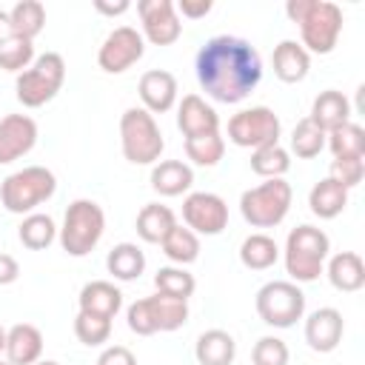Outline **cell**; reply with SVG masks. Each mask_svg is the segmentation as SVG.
<instances>
[{
    "mask_svg": "<svg viewBox=\"0 0 365 365\" xmlns=\"http://www.w3.org/2000/svg\"><path fill=\"white\" fill-rule=\"evenodd\" d=\"M137 14L143 20V34L154 46H171L182 34V23L171 0H140Z\"/></svg>",
    "mask_w": 365,
    "mask_h": 365,
    "instance_id": "4fadbf2b",
    "label": "cell"
},
{
    "mask_svg": "<svg viewBox=\"0 0 365 365\" xmlns=\"http://www.w3.org/2000/svg\"><path fill=\"white\" fill-rule=\"evenodd\" d=\"M325 148V131L317 128L308 117H302L294 131H291V151L299 157V160H314L319 151Z\"/></svg>",
    "mask_w": 365,
    "mask_h": 365,
    "instance_id": "8d00e7d4",
    "label": "cell"
},
{
    "mask_svg": "<svg viewBox=\"0 0 365 365\" xmlns=\"http://www.w3.org/2000/svg\"><path fill=\"white\" fill-rule=\"evenodd\" d=\"M34 365H60V362H54V359H37Z\"/></svg>",
    "mask_w": 365,
    "mask_h": 365,
    "instance_id": "681fc988",
    "label": "cell"
},
{
    "mask_svg": "<svg viewBox=\"0 0 365 365\" xmlns=\"http://www.w3.org/2000/svg\"><path fill=\"white\" fill-rule=\"evenodd\" d=\"M34 63V40H23V37H6L0 43V68L3 71H26Z\"/></svg>",
    "mask_w": 365,
    "mask_h": 365,
    "instance_id": "74e56055",
    "label": "cell"
},
{
    "mask_svg": "<svg viewBox=\"0 0 365 365\" xmlns=\"http://www.w3.org/2000/svg\"><path fill=\"white\" fill-rule=\"evenodd\" d=\"M174 225H177L174 211L168 205H160V202H148L137 214V237L143 242H151V245H160Z\"/></svg>",
    "mask_w": 365,
    "mask_h": 365,
    "instance_id": "4316f807",
    "label": "cell"
},
{
    "mask_svg": "<svg viewBox=\"0 0 365 365\" xmlns=\"http://www.w3.org/2000/svg\"><path fill=\"white\" fill-rule=\"evenodd\" d=\"M6 37H11V23H9V11L0 9V43H3Z\"/></svg>",
    "mask_w": 365,
    "mask_h": 365,
    "instance_id": "7dc6e473",
    "label": "cell"
},
{
    "mask_svg": "<svg viewBox=\"0 0 365 365\" xmlns=\"http://www.w3.org/2000/svg\"><path fill=\"white\" fill-rule=\"evenodd\" d=\"M9 23H11V34L14 37L34 40L46 26V6L40 0H20V3L11 6Z\"/></svg>",
    "mask_w": 365,
    "mask_h": 365,
    "instance_id": "f1b7e54d",
    "label": "cell"
},
{
    "mask_svg": "<svg viewBox=\"0 0 365 365\" xmlns=\"http://www.w3.org/2000/svg\"><path fill=\"white\" fill-rule=\"evenodd\" d=\"M17 277H20V262L11 254L0 251V285H11Z\"/></svg>",
    "mask_w": 365,
    "mask_h": 365,
    "instance_id": "ee69618b",
    "label": "cell"
},
{
    "mask_svg": "<svg viewBox=\"0 0 365 365\" xmlns=\"http://www.w3.org/2000/svg\"><path fill=\"white\" fill-rule=\"evenodd\" d=\"M331 285L342 294H354L365 285V262L356 251H339L328 259V268H325Z\"/></svg>",
    "mask_w": 365,
    "mask_h": 365,
    "instance_id": "603a6c76",
    "label": "cell"
},
{
    "mask_svg": "<svg viewBox=\"0 0 365 365\" xmlns=\"http://www.w3.org/2000/svg\"><path fill=\"white\" fill-rule=\"evenodd\" d=\"M80 311L91 314V317H103V319H114V314L123 308V294L114 282L108 279H91L80 288Z\"/></svg>",
    "mask_w": 365,
    "mask_h": 365,
    "instance_id": "ac0fdd59",
    "label": "cell"
},
{
    "mask_svg": "<svg viewBox=\"0 0 365 365\" xmlns=\"http://www.w3.org/2000/svg\"><path fill=\"white\" fill-rule=\"evenodd\" d=\"M182 220H185V228H191L194 234L217 237L228 225V205L220 194L194 191L182 200Z\"/></svg>",
    "mask_w": 365,
    "mask_h": 365,
    "instance_id": "7c38bea8",
    "label": "cell"
},
{
    "mask_svg": "<svg viewBox=\"0 0 365 365\" xmlns=\"http://www.w3.org/2000/svg\"><path fill=\"white\" fill-rule=\"evenodd\" d=\"M137 91L148 114H165L177 103V77L165 68H151L140 77Z\"/></svg>",
    "mask_w": 365,
    "mask_h": 365,
    "instance_id": "2e32d148",
    "label": "cell"
},
{
    "mask_svg": "<svg viewBox=\"0 0 365 365\" xmlns=\"http://www.w3.org/2000/svg\"><path fill=\"white\" fill-rule=\"evenodd\" d=\"M106 268L114 279L131 282L145 271V254L137 242H117L106 257Z\"/></svg>",
    "mask_w": 365,
    "mask_h": 365,
    "instance_id": "83f0119b",
    "label": "cell"
},
{
    "mask_svg": "<svg viewBox=\"0 0 365 365\" xmlns=\"http://www.w3.org/2000/svg\"><path fill=\"white\" fill-rule=\"evenodd\" d=\"M342 34V9L331 0H311V9L299 20L302 48L308 54H331Z\"/></svg>",
    "mask_w": 365,
    "mask_h": 365,
    "instance_id": "9c48e42d",
    "label": "cell"
},
{
    "mask_svg": "<svg viewBox=\"0 0 365 365\" xmlns=\"http://www.w3.org/2000/svg\"><path fill=\"white\" fill-rule=\"evenodd\" d=\"M194 185V171L182 160H160L151 168V188L163 197H180Z\"/></svg>",
    "mask_w": 365,
    "mask_h": 365,
    "instance_id": "7402d4cb",
    "label": "cell"
},
{
    "mask_svg": "<svg viewBox=\"0 0 365 365\" xmlns=\"http://www.w3.org/2000/svg\"><path fill=\"white\" fill-rule=\"evenodd\" d=\"M194 356H197L200 365H231L234 356H237V342L228 331L211 328V331H202L197 336Z\"/></svg>",
    "mask_w": 365,
    "mask_h": 365,
    "instance_id": "cb8c5ba5",
    "label": "cell"
},
{
    "mask_svg": "<svg viewBox=\"0 0 365 365\" xmlns=\"http://www.w3.org/2000/svg\"><path fill=\"white\" fill-rule=\"evenodd\" d=\"M308 120L328 134V131H334V128H339L342 123L351 120V103H348V97L342 91L325 88V91H319L314 97V106H311Z\"/></svg>",
    "mask_w": 365,
    "mask_h": 365,
    "instance_id": "ffe728a7",
    "label": "cell"
},
{
    "mask_svg": "<svg viewBox=\"0 0 365 365\" xmlns=\"http://www.w3.org/2000/svg\"><path fill=\"white\" fill-rule=\"evenodd\" d=\"M202 91L225 106L242 103L262 80V60L257 48L234 34H217L202 43L194 60Z\"/></svg>",
    "mask_w": 365,
    "mask_h": 365,
    "instance_id": "6da1fadb",
    "label": "cell"
},
{
    "mask_svg": "<svg viewBox=\"0 0 365 365\" xmlns=\"http://www.w3.org/2000/svg\"><path fill=\"white\" fill-rule=\"evenodd\" d=\"M97 365H137V356L125 345H108L97 356Z\"/></svg>",
    "mask_w": 365,
    "mask_h": 365,
    "instance_id": "b9f144b4",
    "label": "cell"
},
{
    "mask_svg": "<svg viewBox=\"0 0 365 365\" xmlns=\"http://www.w3.org/2000/svg\"><path fill=\"white\" fill-rule=\"evenodd\" d=\"M9 365H34L43 356V334L31 322H17L6 331Z\"/></svg>",
    "mask_w": 365,
    "mask_h": 365,
    "instance_id": "d6986e66",
    "label": "cell"
},
{
    "mask_svg": "<svg viewBox=\"0 0 365 365\" xmlns=\"http://www.w3.org/2000/svg\"><path fill=\"white\" fill-rule=\"evenodd\" d=\"M291 200H294V191L282 177L265 180V182L242 191L240 214L254 228H277L285 220V214L291 208Z\"/></svg>",
    "mask_w": 365,
    "mask_h": 365,
    "instance_id": "8992f818",
    "label": "cell"
},
{
    "mask_svg": "<svg viewBox=\"0 0 365 365\" xmlns=\"http://www.w3.org/2000/svg\"><path fill=\"white\" fill-rule=\"evenodd\" d=\"M308 205H311V214L319 217V220H334L345 211L348 205V188H342L336 180L325 177L319 182H314V188L308 191Z\"/></svg>",
    "mask_w": 365,
    "mask_h": 365,
    "instance_id": "d4e9b609",
    "label": "cell"
},
{
    "mask_svg": "<svg viewBox=\"0 0 365 365\" xmlns=\"http://www.w3.org/2000/svg\"><path fill=\"white\" fill-rule=\"evenodd\" d=\"M279 259V245L268 234H248L240 245V262L248 271H265Z\"/></svg>",
    "mask_w": 365,
    "mask_h": 365,
    "instance_id": "f546056e",
    "label": "cell"
},
{
    "mask_svg": "<svg viewBox=\"0 0 365 365\" xmlns=\"http://www.w3.org/2000/svg\"><path fill=\"white\" fill-rule=\"evenodd\" d=\"M328 177L336 180L348 191L356 188L365 177V157H334L331 168H328Z\"/></svg>",
    "mask_w": 365,
    "mask_h": 365,
    "instance_id": "ab89813d",
    "label": "cell"
},
{
    "mask_svg": "<svg viewBox=\"0 0 365 365\" xmlns=\"http://www.w3.org/2000/svg\"><path fill=\"white\" fill-rule=\"evenodd\" d=\"M94 9L100 14H108V17H117V14H125L131 9L128 0H117V3H108V0H94Z\"/></svg>",
    "mask_w": 365,
    "mask_h": 365,
    "instance_id": "f6af8a7d",
    "label": "cell"
},
{
    "mask_svg": "<svg viewBox=\"0 0 365 365\" xmlns=\"http://www.w3.org/2000/svg\"><path fill=\"white\" fill-rule=\"evenodd\" d=\"M66 80V60L57 51H46L40 57H34V63L17 74V100L26 108H40L48 100L57 97V91L63 88Z\"/></svg>",
    "mask_w": 365,
    "mask_h": 365,
    "instance_id": "52a82bcc",
    "label": "cell"
},
{
    "mask_svg": "<svg viewBox=\"0 0 365 365\" xmlns=\"http://www.w3.org/2000/svg\"><path fill=\"white\" fill-rule=\"evenodd\" d=\"M143 302H145V311L151 317L154 331H177L188 322V302L185 299L154 294V297H143Z\"/></svg>",
    "mask_w": 365,
    "mask_h": 365,
    "instance_id": "484cf974",
    "label": "cell"
},
{
    "mask_svg": "<svg viewBox=\"0 0 365 365\" xmlns=\"http://www.w3.org/2000/svg\"><path fill=\"white\" fill-rule=\"evenodd\" d=\"M225 154V140L220 131H211V134H197V137H185V157L194 163V165H202V168H214Z\"/></svg>",
    "mask_w": 365,
    "mask_h": 365,
    "instance_id": "d6a6232c",
    "label": "cell"
},
{
    "mask_svg": "<svg viewBox=\"0 0 365 365\" xmlns=\"http://www.w3.org/2000/svg\"><path fill=\"white\" fill-rule=\"evenodd\" d=\"M279 117L274 108L268 106H251L237 111L228 120V140L240 148H262V145H274L279 143Z\"/></svg>",
    "mask_w": 365,
    "mask_h": 365,
    "instance_id": "30bf717a",
    "label": "cell"
},
{
    "mask_svg": "<svg viewBox=\"0 0 365 365\" xmlns=\"http://www.w3.org/2000/svg\"><path fill=\"white\" fill-rule=\"evenodd\" d=\"M17 237H20V242L26 245V248H31V251H43V248H48L51 242H54V237H57V225H54V220L48 217V214H26L23 217V222H20V228H17Z\"/></svg>",
    "mask_w": 365,
    "mask_h": 365,
    "instance_id": "1f68e13d",
    "label": "cell"
},
{
    "mask_svg": "<svg viewBox=\"0 0 365 365\" xmlns=\"http://www.w3.org/2000/svg\"><path fill=\"white\" fill-rule=\"evenodd\" d=\"M160 245H163V254L177 265H191L200 257V237L182 225H174Z\"/></svg>",
    "mask_w": 365,
    "mask_h": 365,
    "instance_id": "836d02e7",
    "label": "cell"
},
{
    "mask_svg": "<svg viewBox=\"0 0 365 365\" xmlns=\"http://www.w3.org/2000/svg\"><path fill=\"white\" fill-rule=\"evenodd\" d=\"M331 240L317 225H297L285 240V271L291 282H314L325 271Z\"/></svg>",
    "mask_w": 365,
    "mask_h": 365,
    "instance_id": "7a4b0ae2",
    "label": "cell"
},
{
    "mask_svg": "<svg viewBox=\"0 0 365 365\" xmlns=\"http://www.w3.org/2000/svg\"><path fill=\"white\" fill-rule=\"evenodd\" d=\"M106 231V214L94 200H74L66 208L63 228H60V245L68 257H86L97 248Z\"/></svg>",
    "mask_w": 365,
    "mask_h": 365,
    "instance_id": "5b68a950",
    "label": "cell"
},
{
    "mask_svg": "<svg viewBox=\"0 0 365 365\" xmlns=\"http://www.w3.org/2000/svg\"><path fill=\"white\" fill-rule=\"evenodd\" d=\"M288 168H291V154L279 143L262 145V148H254L251 151V171L259 174V177H265V180H277Z\"/></svg>",
    "mask_w": 365,
    "mask_h": 365,
    "instance_id": "e575fe53",
    "label": "cell"
},
{
    "mask_svg": "<svg viewBox=\"0 0 365 365\" xmlns=\"http://www.w3.org/2000/svg\"><path fill=\"white\" fill-rule=\"evenodd\" d=\"M74 336L83 345L97 348V345L108 342V336H111V319H103V317H91V314L77 311V317H74Z\"/></svg>",
    "mask_w": 365,
    "mask_h": 365,
    "instance_id": "f35d334b",
    "label": "cell"
},
{
    "mask_svg": "<svg viewBox=\"0 0 365 365\" xmlns=\"http://www.w3.org/2000/svg\"><path fill=\"white\" fill-rule=\"evenodd\" d=\"M120 148L123 157L134 165H154L165 148L163 131L143 106H131L120 117Z\"/></svg>",
    "mask_w": 365,
    "mask_h": 365,
    "instance_id": "3957f363",
    "label": "cell"
},
{
    "mask_svg": "<svg viewBox=\"0 0 365 365\" xmlns=\"http://www.w3.org/2000/svg\"><path fill=\"white\" fill-rule=\"evenodd\" d=\"M54 191L57 177L46 165H26L0 182V202L11 214H34V208L51 200Z\"/></svg>",
    "mask_w": 365,
    "mask_h": 365,
    "instance_id": "277c9868",
    "label": "cell"
},
{
    "mask_svg": "<svg viewBox=\"0 0 365 365\" xmlns=\"http://www.w3.org/2000/svg\"><path fill=\"white\" fill-rule=\"evenodd\" d=\"M177 128L182 131V137L211 134L220 131V114L200 94H185L177 106Z\"/></svg>",
    "mask_w": 365,
    "mask_h": 365,
    "instance_id": "e0dca14e",
    "label": "cell"
},
{
    "mask_svg": "<svg viewBox=\"0 0 365 365\" xmlns=\"http://www.w3.org/2000/svg\"><path fill=\"white\" fill-rule=\"evenodd\" d=\"M342 331H345V319L331 305L311 311L305 319V342L317 354H331L342 342Z\"/></svg>",
    "mask_w": 365,
    "mask_h": 365,
    "instance_id": "9a60e30c",
    "label": "cell"
},
{
    "mask_svg": "<svg viewBox=\"0 0 365 365\" xmlns=\"http://www.w3.org/2000/svg\"><path fill=\"white\" fill-rule=\"evenodd\" d=\"M325 145L334 157H365V128L359 123H342L325 134Z\"/></svg>",
    "mask_w": 365,
    "mask_h": 365,
    "instance_id": "4dcf8cb0",
    "label": "cell"
},
{
    "mask_svg": "<svg viewBox=\"0 0 365 365\" xmlns=\"http://www.w3.org/2000/svg\"><path fill=\"white\" fill-rule=\"evenodd\" d=\"M271 66L282 83H302L308 77V68H311V54L297 40H282L274 46Z\"/></svg>",
    "mask_w": 365,
    "mask_h": 365,
    "instance_id": "44dd1931",
    "label": "cell"
},
{
    "mask_svg": "<svg viewBox=\"0 0 365 365\" xmlns=\"http://www.w3.org/2000/svg\"><path fill=\"white\" fill-rule=\"evenodd\" d=\"M257 314L271 328H291L305 314V294L291 279H271L257 291Z\"/></svg>",
    "mask_w": 365,
    "mask_h": 365,
    "instance_id": "ba28073f",
    "label": "cell"
},
{
    "mask_svg": "<svg viewBox=\"0 0 365 365\" xmlns=\"http://www.w3.org/2000/svg\"><path fill=\"white\" fill-rule=\"evenodd\" d=\"M145 54V40L134 26H117L114 31H108V37L103 40L100 51H97V66L106 74H123L128 71L140 57Z\"/></svg>",
    "mask_w": 365,
    "mask_h": 365,
    "instance_id": "8fae6325",
    "label": "cell"
},
{
    "mask_svg": "<svg viewBox=\"0 0 365 365\" xmlns=\"http://www.w3.org/2000/svg\"><path fill=\"white\" fill-rule=\"evenodd\" d=\"M154 288L157 294H165V297H174V299H185L194 294L197 282H194V274H188L182 265H165L154 274Z\"/></svg>",
    "mask_w": 365,
    "mask_h": 365,
    "instance_id": "d590c367",
    "label": "cell"
},
{
    "mask_svg": "<svg viewBox=\"0 0 365 365\" xmlns=\"http://www.w3.org/2000/svg\"><path fill=\"white\" fill-rule=\"evenodd\" d=\"M0 354H6V328L0 325Z\"/></svg>",
    "mask_w": 365,
    "mask_h": 365,
    "instance_id": "c3c4849f",
    "label": "cell"
},
{
    "mask_svg": "<svg viewBox=\"0 0 365 365\" xmlns=\"http://www.w3.org/2000/svg\"><path fill=\"white\" fill-rule=\"evenodd\" d=\"M308 9H311V0H288V3H285V14H288L294 23H299Z\"/></svg>",
    "mask_w": 365,
    "mask_h": 365,
    "instance_id": "bcb514c9",
    "label": "cell"
},
{
    "mask_svg": "<svg viewBox=\"0 0 365 365\" xmlns=\"http://www.w3.org/2000/svg\"><path fill=\"white\" fill-rule=\"evenodd\" d=\"M174 9H177L182 17H188V20H200V17H205V14L214 9V3H211V0H180Z\"/></svg>",
    "mask_w": 365,
    "mask_h": 365,
    "instance_id": "7bdbcfd3",
    "label": "cell"
},
{
    "mask_svg": "<svg viewBox=\"0 0 365 365\" xmlns=\"http://www.w3.org/2000/svg\"><path fill=\"white\" fill-rule=\"evenodd\" d=\"M0 365H9V362H0Z\"/></svg>",
    "mask_w": 365,
    "mask_h": 365,
    "instance_id": "f907efd6",
    "label": "cell"
},
{
    "mask_svg": "<svg viewBox=\"0 0 365 365\" xmlns=\"http://www.w3.org/2000/svg\"><path fill=\"white\" fill-rule=\"evenodd\" d=\"M288 345L279 336H259L251 351L254 365H288Z\"/></svg>",
    "mask_w": 365,
    "mask_h": 365,
    "instance_id": "60d3db41",
    "label": "cell"
},
{
    "mask_svg": "<svg viewBox=\"0 0 365 365\" xmlns=\"http://www.w3.org/2000/svg\"><path fill=\"white\" fill-rule=\"evenodd\" d=\"M37 143V123L29 114H6L0 120V165L26 157Z\"/></svg>",
    "mask_w": 365,
    "mask_h": 365,
    "instance_id": "5bb4252c",
    "label": "cell"
}]
</instances>
